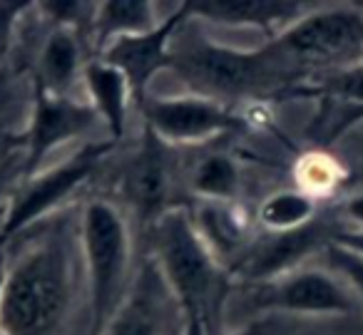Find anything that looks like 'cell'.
<instances>
[{
    "instance_id": "cell-1",
    "label": "cell",
    "mask_w": 363,
    "mask_h": 335,
    "mask_svg": "<svg viewBox=\"0 0 363 335\" xmlns=\"http://www.w3.org/2000/svg\"><path fill=\"white\" fill-rule=\"evenodd\" d=\"M70 298V263L52 241L23 251L0 280V335H48Z\"/></svg>"
},
{
    "instance_id": "cell-2",
    "label": "cell",
    "mask_w": 363,
    "mask_h": 335,
    "mask_svg": "<svg viewBox=\"0 0 363 335\" xmlns=\"http://www.w3.org/2000/svg\"><path fill=\"white\" fill-rule=\"evenodd\" d=\"M155 256L157 273L187 315L189 335H199L219 295V261L187 211L167 209L155 219Z\"/></svg>"
},
{
    "instance_id": "cell-3",
    "label": "cell",
    "mask_w": 363,
    "mask_h": 335,
    "mask_svg": "<svg viewBox=\"0 0 363 335\" xmlns=\"http://www.w3.org/2000/svg\"><path fill=\"white\" fill-rule=\"evenodd\" d=\"M82 254L87 268L90 295V325L97 335L127 298L130 276V229L117 206L107 201H90L80 221Z\"/></svg>"
},
{
    "instance_id": "cell-4",
    "label": "cell",
    "mask_w": 363,
    "mask_h": 335,
    "mask_svg": "<svg viewBox=\"0 0 363 335\" xmlns=\"http://www.w3.org/2000/svg\"><path fill=\"white\" fill-rule=\"evenodd\" d=\"M172 65L189 85L197 87V95L222 102V97H242L267 85L279 62L269 50L242 52L197 42L194 47L172 52Z\"/></svg>"
},
{
    "instance_id": "cell-5",
    "label": "cell",
    "mask_w": 363,
    "mask_h": 335,
    "mask_svg": "<svg viewBox=\"0 0 363 335\" xmlns=\"http://www.w3.org/2000/svg\"><path fill=\"white\" fill-rule=\"evenodd\" d=\"M274 60L333 62L363 52V13L356 8H333L298 18L269 47Z\"/></svg>"
},
{
    "instance_id": "cell-6",
    "label": "cell",
    "mask_w": 363,
    "mask_h": 335,
    "mask_svg": "<svg viewBox=\"0 0 363 335\" xmlns=\"http://www.w3.org/2000/svg\"><path fill=\"white\" fill-rule=\"evenodd\" d=\"M107 149H110V144H85L75 157L62 161L60 166H50V169L33 174V179L28 181L26 189L16 196V201L8 209V216L3 221V234H18L33 221L43 219L60 201H65L92 174V169L100 164Z\"/></svg>"
},
{
    "instance_id": "cell-7",
    "label": "cell",
    "mask_w": 363,
    "mask_h": 335,
    "mask_svg": "<svg viewBox=\"0 0 363 335\" xmlns=\"http://www.w3.org/2000/svg\"><path fill=\"white\" fill-rule=\"evenodd\" d=\"M147 130L164 144H202L234 130L237 120L224 102L202 95L160 97L145 107Z\"/></svg>"
},
{
    "instance_id": "cell-8",
    "label": "cell",
    "mask_w": 363,
    "mask_h": 335,
    "mask_svg": "<svg viewBox=\"0 0 363 335\" xmlns=\"http://www.w3.org/2000/svg\"><path fill=\"white\" fill-rule=\"evenodd\" d=\"M95 125L102 122L92 105H82L72 97L52 95L40 87L30 130H28V171L38 174V166L55 147L87 135L90 130H95Z\"/></svg>"
},
{
    "instance_id": "cell-9",
    "label": "cell",
    "mask_w": 363,
    "mask_h": 335,
    "mask_svg": "<svg viewBox=\"0 0 363 335\" xmlns=\"http://www.w3.org/2000/svg\"><path fill=\"white\" fill-rule=\"evenodd\" d=\"M187 16H189L187 8H184V3H182L179 11L172 13V16L167 18L164 23H160L155 30L142 33V35L117 38V40L107 42L100 60H105L107 65L117 67V70L125 75L132 97L142 100L152 77H155L164 65H172L169 40L174 38V30L179 28V23Z\"/></svg>"
},
{
    "instance_id": "cell-10",
    "label": "cell",
    "mask_w": 363,
    "mask_h": 335,
    "mask_svg": "<svg viewBox=\"0 0 363 335\" xmlns=\"http://www.w3.org/2000/svg\"><path fill=\"white\" fill-rule=\"evenodd\" d=\"M262 305L286 313L341 315L353 310V298L341 278L316 268H296L277 280H269Z\"/></svg>"
},
{
    "instance_id": "cell-11",
    "label": "cell",
    "mask_w": 363,
    "mask_h": 335,
    "mask_svg": "<svg viewBox=\"0 0 363 335\" xmlns=\"http://www.w3.org/2000/svg\"><path fill=\"white\" fill-rule=\"evenodd\" d=\"M318 244H321V234L313 221L296 231L269 234L259 244L244 249V254L239 256V276L247 280H259V283L277 280L296 271L294 266L306 259Z\"/></svg>"
},
{
    "instance_id": "cell-12",
    "label": "cell",
    "mask_w": 363,
    "mask_h": 335,
    "mask_svg": "<svg viewBox=\"0 0 363 335\" xmlns=\"http://www.w3.org/2000/svg\"><path fill=\"white\" fill-rule=\"evenodd\" d=\"M189 16L207 18L214 23L237 28H262L274 30L291 28L301 18L298 3H277V0H199V3H184Z\"/></svg>"
},
{
    "instance_id": "cell-13",
    "label": "cell",
    "mask_w": 363,
    "mask_h": 335,
    "mask_svg": "<svg viewBox=\"0 0 363 335\" xmlns=\"http://www.w3.org/2000/svg\"><path fill=\"white\" fill-rule=\"evenodd\" d=\"M164 142H160L150 130L147 140L127 169V194L130 201L147 216L160 219V206L169 194V159H167Z\"/></svg>"
},
{
    "instance_id": "cell-14",
    "label": "cell",
    "mask_w": 363,
    "mask_h": 335,
    "mask_svg": "<svg viewBox=\"0 0 363 335\" xmlns=\"http://www.w3.org/2000/svg\"><path fill=\"white\" fill-rule=\"evenodd\" d=\"M82 82L90 95V105L97 112L100 122L107 127L112 140H122L127 130V102L132 92L127 85L125 75L117 67L107 65L105 60H95L85 65L82 70Z\"/></svg>"
},
{
    "instance_id": "cell-15",
    "label": "cell",
    "mask_w": 363,
    "mask_h": 335,
    "mask_svg": "<svg viewBox=\"0 0 363 335\" xmlns=\"http://www.w3.org/2000/svg\"><path fill=\"white\" fill-rule=\"evenodd\" d=\"M155 276L147 273L137 288L127 293L107 325L97 335H164V303L152 288Z\"/></svg>"
},
{
    "instance_id": "cell-16",
    "label": "cell",
    "mask_w": 363,
    "mask_h": 335,
    "mask_svg": "<svg viewBox=\"0 0 363 335\" xmlns=\"http://www.w3.org/2000/svg\"><path fill=\"white\" fill-rule=\"evenodd\" d=\"M80 42L67 25H60L48 35L40 52V87L52 95L70 97L77 77H82Z\"/></svg>"
},
{
    "instance_id": "cell-17",
    "label": "cell",
    "mask_w": 363,
    "mask_h": 335,
    "mask_svg": "<svg viewBox=\"0 0 363 335\" xmlns=\"http://www.w3.org/2000/svg\"><path fill=\"white\" fill-rule=\"evenodd\" d=\"M194 226H197L199 236L207 244V249L214 254V259L222 263L224 259L244 254V234L247 226L237 216V211L229 204H219V201H202L197 214L192 216Z\"/></svg>"
},
{
    "instance_id": "cell-18",
    "label": "cell",
    "mask_w": 363,
    "mask_h": 335,
    "mask_svg": "<svg viewBox=\"0 0 363 335\" xmlns=\"http://www.w3.org/2000/svg\"><path fill=\"white\" fill-rule=\"evenodd\" d=\"M160 25L155 6L147 0H110L95 13V30L100 40L112 42L117 38L142 35Z\"/></svg>"
},
{
    "instance_id": "cell-19",
    "label": "cell",
    "mask_w": 363,
    "mask_h": 335,
    "mask_svg": "<svg viewBox=\"0 0 363 335\" xmlns=\"http://www.w3.org/2000/svg\"><path fill=\"white\" fill-rule=\"evenodd\" d=\"M316 204L308 194L301 191H279L264 199L259 209V221L269 234H284V231L303 229L313 221Z\"/></svg>"
},
{
    "instance_id": "cell-20",
    "label": "cell",
    "mask_w": 363,
    "mask_h": 335,
    "mask_svg": "<svg viewBox=\"0 0 363 335\" xmlns=\"http://www.w3.org/2000/svg\"><path fill=\"white\" fill-rule=\"evenodd\" d=\"M194 194L202 196V201H219L229 204L237 196L239 189V171L237 164L227 154H209L199 161L192 176Z\"/></svg>"
},
{
    "instance_id": "cell-21",
    "label": "cell",
    "mask_w": 363,
    "mask_h": 335,
    "mask_svg": "<svg viewBox=\"0 0 363 335\" xmlns=\"http://www.w3.org/2000/svg\"><path fill=\"white\" fill-rule=\"evenodd\" d=\"M326 256H328V261H331L333 271H336L356 293L363 295V256L346 249V246L333 244V241L326 249Z\"/></svg>"
},
{
    "instance_id": "cell-22",
    "label": "cell",
    "mask_w": 363,
    "mask_h": 335,
    "mask_svg": "<svg viewBox=\"0 0 363 335\" xmlns=\"http://www.w3.org/2000/svg\"><path fill=\"white\" fill-rule=\"evenodd\" d=\"M28 3H0V62L11 50L13 30H16V21L21 13L26 11Z\"/></svg>"
},
{
    "instance_id": "cell-23",
    "label": "cell",
    "mask_w": 363,
    "mask_h": 335,
    "mask_svg": "<svg viewBox=\"0 0 363 335\" xmlns=\"http://www.w3.org/2000/svg\"><path fill=\"white\" fill-rule=\"evenodd\" d=\"M343 211L346 216L358 226V231H363V194H356L343 204Z\"/></svg>"
},
{
    "instance_id": "cell-24",
    "label": "cell",
    "mask_w": 363,
    "mask_h": 335,
    "mask_svg": "<svg viewBox=\"0 0 363 335\" xmlns=\"http://www.w3.org/2000/svg\"><path fill=\"white\" fill-rule=\"evenodd\" d=\"M333 244L338 246H346V249L356 251V254L363 256V231H343V234H338L336 239H333Z\"/></svg>"
},
{
    "instance_id": "cell-25",
    "label": "cell",
    "mask_w": 363,
    "mask_h": 335,
    "mask_svg": "<svg viewBox=\"0 0 363 335\" xmlns=\"http://www.w3.org/2000/svg\"><path fill=\"white\" fill-rule=\"evenodd\" d=\"M13 135L11 132H6V130H0V159H3V157L8 154V152L13 149Z\"/></svg>"
},
{
    "instance_id": "cell-26",
    "label": "cell",
    "mask_w": 363,
    "mask_h": 335,
    "mask_svg": "<svg viewBox=\"0 0 363 335\" xmlns=\"http://www.w3.org/2000/svg\"><path fill=\"white\" fill-rule=\"evenodd\" d=\"M6 80H3V75H0V110H3V102H6Z\"/></svg>"
},
{
    "instance_id": "cell-27",
    "label": "cell",
    "mask_w": 363,
    "mask_h": 335,
    "mask_svg": "<svg viewBox=\"0 0 363 335\" xmlns=\"http://www.w3.org/2000/svg\"><path fill=\"white\" fill-rule=\"evenodd\" d=\"M3 271H6V268H3V266H0V280H3Z\"/></svg>"
}]
</instances>
